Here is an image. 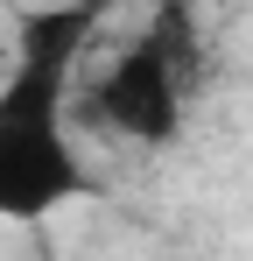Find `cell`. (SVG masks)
<instances>
[{
  "label": "cell",
  "mask_w": 253,
  "mask_h": 261,
  "mask_svg": "<svg viewBox=\"0 0 253 261\" xmlns=\"http://www.w3.org/2000/svg\"><path fill=\"white\" fill-rule=\"evenodd\" d=\"M91 21L99 0L36 21V36L14 57V78L0 85V219H49L91 191L71 141V64Z\"/></svg>",
  "instance_id": "cell-1"
},
{
  "label": "cell",
  "mask_w": 253,
  "mask_h": 261,
  "mask_svg": "<svg viewBox=\"0 0 253 261\" xmlns=\"http://www.w3.org/2000/svg\"><path fill=\"white\" fill-rule=\"evenodd\" d=\"M183 29V7H169L162 21H148L134 43L99 71V85L84 92V113L120 141H141V148H162L183 134V113H190V57L176 43Z\"/></svg>",
  "instance_id": "cell-2"
}]
</instances>
